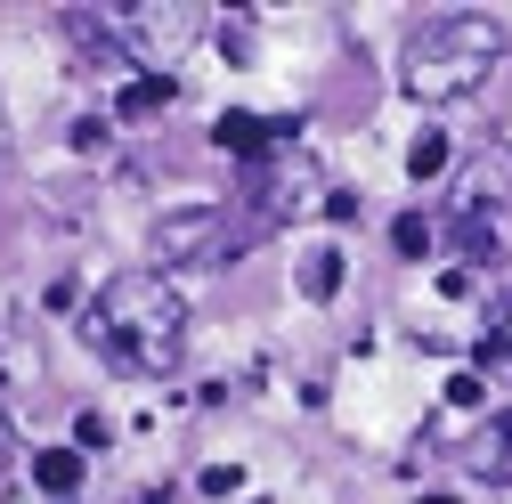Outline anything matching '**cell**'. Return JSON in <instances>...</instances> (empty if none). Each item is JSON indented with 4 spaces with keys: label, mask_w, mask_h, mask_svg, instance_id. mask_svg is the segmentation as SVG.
I'll list each match as a JSON object with an SVG mask.
<instances>
[{
    "label": "cell",
    "mask_w": 512,
    "mask_h": 504,
    "mask_svg": "<svg viewBox=\"0 0 512 504\" xmlns=\"http://www.w3.org/2000/svg\"><path fill=\"white\" fill-rule=\"evenodd\" d=\"M33 488L74 496V488H82V448H41V456H33Z\"/></svg>",
    "instance_id": "52a82bcc"
},
{
    "label": "cell",
    "mask_w": 512,
    "mask_h": 504,
    "mask_svg": "<svg viewBox=\"0 0 512 504\" xmlns=\"http://www.w3.org/2000/svg\"><path fill=\"white\" fill-rule=\"evenodd\" d=\"M212 139H220L228 155H244L252 171H261V163L277 155L269 139H293V122H252V114H220V131H212Z\"/></svg>",
    "instance_id": "5b68a950"
},
{
    "label": "cell",
    "mask_w": 512,
    "mask_h": 504,
    "mask_svg": "<svg viewBox=\"0 0 512 504\" xmlns=\"http://www.w3.org/2000/svg\"><path fill=\"white\" fill-rule=\"evenodd\" d=\"M301 293H309V301H334V293H342V252H309Z\"/></svg>",
    "instance_id": "9c48e42d"
},
{
    "label": "cell",
    "mask_w": 512,
    "mask_h": 504,
    "mask_svg": "<svg viewBox=\"0 0 512 504\" xmlns=\"http://www.w3.org/2000/svg\"><path fill=\"white\" fill-rule=\"evenodd\" d=\"M9 472H17V423H9V407H0V488H9Z\"/></svg>",
    "instance_id": "7c38bea8"
},
{
    "label": "cell",
    "mask_w": 512,
    "mask_h": 504,
    "mask_svg": "<svg viewBox=\"0 0 512 504\" xmlns=\"http://www.w3.org/2000/svg\"><path fill=\"white\" fill-rule=\"evenodd\" d=\"M407 171H415V179H439V171H447V139H439V131H423V139L407 147Z\"/></svg>",
    "instance_id": "30bf717a"
},
{
    "label": "cell",
    "mask_w": 512,
    "mask_h": 504,
    "mask_svg": "<svg viewBox=\"0 0 512 504\" xmlns=\"http://www.w3.org/2000/svg\"><path fill=\"white\" fill-rule=\"evenodd\" d=\"M472 366H480V383H512V293L488 309V334H480Z\"/></svg>",
    "instance_id": "8992f818"
},
{
    "label": "cell",
    "mask_w": 512,
    "mask_h": 504,
    "mask_svg": "<svg viewBox=\"0 0 512 504\" xmlns=\"http://www.w3.org/2000/svg\"><path fill=\"white\" fill-rule=\"evenodd\" d=\"M480 472H488V480H512V407L480 431Z\"/></svg>",
    "instance_id": "ba28073f"
},
{
    "label": "cell",
    "mask_w": 512,
    "mask_h": 504,
    "mask_svg": "<svg viewBox=\"0 0 512 504\" xmlns=\"http://www.w3.org/2000/svg\"><path fill=\"white\" fill-rule=\"evenodd\" d=\"M252 244H261V228L236 220L228 204H179L147 228V261H155V277H196V269H220L236 252H252Z\"/></svg>",
    "instance_id": "3957f363"
},
{
    "label": "cell",
    "mask_w": 512,
    "mask_h": 504,
    "mask_svg": "<svg viewBox=\"0 0 512 504\" xmlns=\"http://www.w3.org/2000/svg\"><path fill=\"white\" fill-rule=\"evenodd\" d=\"M155 106H171V82H131V90H122V114H155Z\"/></svg>",
    "instance_id": "8fae6325"
},
{
    "label": "cell",
    "mask_w": 512,
    "mask_h": 504,
    "mask_svg": "<svg viewBox=\"0 0 512 504\" xmlns=\"http://www.w3.org/2000/svg\"><path fill=\"white\" fill-rule=\"evenodd\" d=\"M391 244H399V252H423V244H431V220H399Z\"/></svg>",
    "instance_id": "4fadbf2b"
},
{
    "label": "cell",
    "mask_w": 512,
    "mask_h": 504,
    "mask_svg": "<svg viewBox=\"0 0 512 504\" xmlns=\"http://www.w3.org/2000/svg\"><path fill=\"white\" fill-rule=\"evenodd\" d=\"M9 163H17V122L0 114V171H9Z\"/></svg>",
    "instance_id": "5bb4252c"
},
{
    "label": "cell",
    "mask_w": 512,
    "mask_h": 504,
    "mask_svg": "<svg viewBox=\"0 0 512 504\" xmlns=\"http://www.w3.org/2000/svg\"><path fill=\"white\" fill-rule=\"evenodd\" d=\"M57 25H66V41L90 57V66H106V74H131V66H139V57L122 49V33H114L106 9H57Z\"/></svg>",
    "instance_id": "277c9868"
},
{
    "label": "cell",
    "mask_w": 512,
    "mask_h": 504,
    "mask_svg": "<svg viewBox=\"0 0 512 504\" xmlns=\"http://www.w3.org/2000/svg\"><path fill=\"white\" fill-rule=\"evenodd\" d=\"M82 342L131 383H163V374L187 366V293L155 269L106 277L82 309Z\"/></svg>",
    "instance_id": "6da1fadb"
},
{
    "label": "cell",
    "mask_w": 512,
    "mask_h": 504,
    "mask_svg": "<svg viewBox=\"0 0 512 504\" xmlns=\"http://www.w3.org/2000/svg\"><path fill=\"white\" fill-rule=\"evenodd\" d=\"M423 504H456V496H423Z\"/></svg>",
    "instance_id": "9a60e30c"
},
{
    "label": "cell",
    "mask_w": 512,
    "mask_h": 504,
    "mask_svg": "<svg viewBox=\"0 0 512 504\" xmlns=\"http://www.w3.org/2000/svg\"><path fill=\"white\" fill-rule=\"evenodd\" d=\"M496 66H504V17H488V9H439L399 49V82L415 106H456Z\"/></svg>",
    "instance_id": "7a4b0ae2"
}]
</instances>
